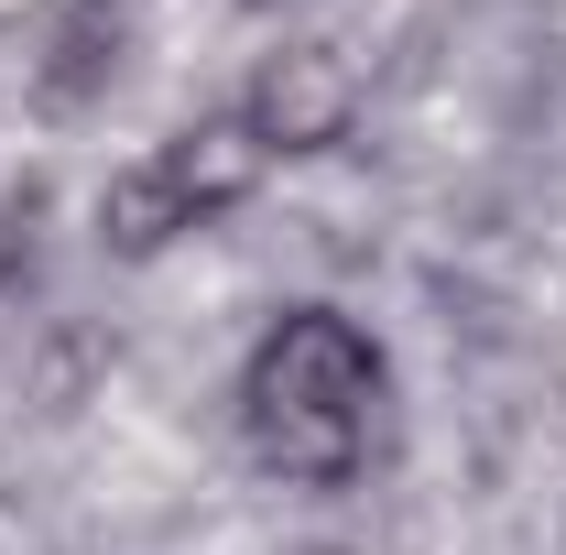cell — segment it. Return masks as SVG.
I'll return each instance as SVG.
<instances>
[{
  "mask_svg": "<svg viewBox=\"0 0 566 555\" xmlns=\"http://www.w3.org/2000/svg\"><path fill=\"white\" fill-rule=\"evenodd\" d=\"M359 109V66L338 55V44H294V55H273V66L251 76V142L262 153H327V142L349 132Z\"/></svg>",
  "mask_w": 566,
  "mask_h": 555,
  "instance_id": "obj_2",
  "label": "cell"
},
{
  "mask_svg": "<svg viewBox=\"0 0 566 555\" xmlns=\"http://www.w3.org/2000/svg\"><path fill=\"white\" fill-rule=\"evenodd\" d=\"M370 404H381V348L359 338L338 305H294L240 370V415L262 469H283L294 490H338L370 447Z\"/></svg>",
  "mask_w": 566,
  "mask_h": 555,
  "instance_id": "obj_1",
  "label": "cell"
},
{
  "mask_svg": "<svg viewBox=\"0 0 566 555\" xmlns=\"http://www.w3.org/2000/svg\"><path fill=\"white\" fill-rule=\"evenodd\" d=\"M109 66H120V11H109V0H87V11L66 22V55H55V76H44V87H55V98H87Z\"/></svg>",
  "mask_w": 566,
  "mask_h": 555,
  "instance_id": "obj_5",
  "label": "cell"
},
{
  "mask_svg": "<svg viewBox=\"0 0 566 555\" xmlns=\"http://www.w3.org/2000/svg\"><path fill=\"white\" fill-rule=\"evenodd\" d=\"M175 229H197V208H186V186L164 175V153H142L132 175H109V197H98V240H109L120 262H153Z\"/></svg>",
  "mask_w": 566,
  "mask_h": 555,
  "instance_id": "obj_4",
  "label": "cell"
},
{
  "mask_svg": "<svg viewBox=\"0 0 566 555\" xmlns=\"http://www.w3.org/2000/svg\"><path fill=\"white\" fill-rule=\"evenodd\" d=\"M262 142H251V121H197V132H175L164 142V175L186 186V208L197 218H218V208H240L251 186H262Z\"/></svg>",
  "mask_w": 566,
  "mask_h": 555,
  "instance_id": "obj_3",
  "label": "cell"
}]
</instances>
